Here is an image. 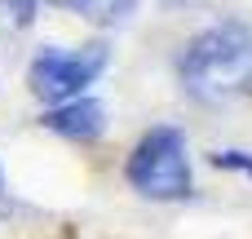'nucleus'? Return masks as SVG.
I'll return each instance as SVG.
<instances>
[{
    "label": "nucleus",
    "instance_id": "obj_1",
    "mask_svg": "<svg viewBox=\"0 0 252 239\" xmlns=\"http://www.w3.org/2000/svg\"><path fill=\"white\" fill-rule=\"evenodd\" d=\"M177 71H182L186 93L208 106L252 93V31L244 22H217L199 31L186 44Z\"/></svg>",
    "mask_w": 252,
    "mask_h": 239
},
{
    "label": "nucleus",
    "instance_id": "obj_2",
    "mask_svg": "<svg viewBox=\"0 0 252 239\" xmlns=\"http://www.w3.org/2000/svg\"><path fill=\"white\" fill-rule=\"evenodd\" d=\"M128 182L146 200H186L190 195V160L186 137L177 129H151L128 155Z\"/></svg>",
    "mask_w": 252,
    "mask_h": 239
},
{
    "label": "nucleus",
    "instance_id": "obj_3",
    "mask_svg": "<svg viewBox=\"0 0 252 239\" xmlns=\"http://www.w3.org/2000/svg\"><path fill=\"white\" fill-rule=\"evenodd\" d=\"M111 62V49L106 40H93V44H80V49H40L31 58V71H27V84L40 102L58 106V102H71L80 98L84 84H93Z\"/></svg>",
    "mask_w": 252,
    "mask_h": 239
},
{
    "label": "nucleus",
    "instance_id": "obj_4",
    "mask_svg": "<svg viewBox=\"0 0 252 239\" xmlns=\"http://www.w3.org/2000/svg\"><path fill=\"white\" fill-rule=\"evenodd\" d=\"M40 124H44L49 133H58V137L93 142V137H102V129H106V111H102V102H93V98H71V102L49 106V111L40 115Z\"/></svg>",
    "mask_w": 252,
    "mask_h": 239
},
{
    "label": "nucleus",
    "instance_id": "obj_5",
    "mask_svg": "<svg viewBox=\"0 0 252 239\" xmlns=\"http://www.w3.org/2000/svg\"><path fill=\"white\" fill-rule=\"evenodd\" d=\"M58 4L71 9V13H80V18H89V22H102V27L124 22L137 9V0H58Z\"/></svg>",
    "mask_w": 252,
    "mask_h": 239
},
{
    "label": "nucleus",
    "instance_id": "obj_6",
    "mask_svg": "<svg viewBox=\"0 0 252 239\" xmlns=\"http://www.w3.org/2000/svg\"><path fill=\"white\" fill-rule=\"evenodd\" d=\"M208 160H213V169H230V173L252 177V155H248V151H213Z\"/></svg>",
    "mask_w": 252,
    "mask_h": 239
},
{
    "label": "nucleus",
    "instance_id": "obj_7",
    "mask_svg": "<svg viewBox=\"0 0 252 239\" xmlns=\"http://www.w3.org/2000/svg\"><path fill=\"white\" fill-rule=\"evenodd\" d=\"M35 4L40 0H0V18L4 22H13V27H31V18H35Z\"/></svg>",
    "mask_w": 252,
    "mask_h": 239
},
{
    "label": "nucleus",
    "instance_id": "obj_8",
    "mask_svg": "<svg viewBox=\"0 0 252 239\" xmlns=\"http://www.w3.org/2000/svg\"><path fill=\"white\" fill-rule=\"evenodd\" d=\"M9 213V191H4V173H0V217Z\"/></svg>",
    "mask_w": 252,
    "mask_h": 239
},
{
    "label": "nucleus",
    "instance_id": "obj_9",
    "mask_svg": "<svg viewBox=\"0 0 252 239\" xmlns=\"http://www.w3.org/2000/svg\"><path fill=\"white\" fill-rule=\"evenodd\" d=\"M164 4H195V0H164Z\"/></svg>",
    "mask_w": 252,
    "mask_h": 239
}]
</instances>
